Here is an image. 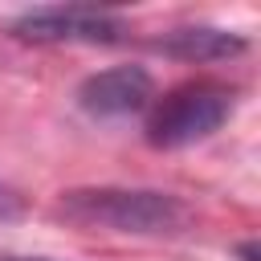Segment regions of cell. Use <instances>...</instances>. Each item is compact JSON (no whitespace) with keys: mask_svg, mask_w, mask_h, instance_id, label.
Masks as SVG:
<instances>
[{"mask_svg":"<svg viewBox=\"0 0 261 261\" xmlns=\"http://www.w3.org/2000/svg\"><path fill=\"white\" fill-rule=\"evenodd\" d=\"M155 102V77L143 65H110L77 86V106L90 118H126Z\"/></svg>","mask_w":261,"mask_h":261,"instance_id":"cell-4","label":"cell"},{"mask_svg":"<svg viewBox=\"0 0 261 261\" xmlns=\"http://www.w3.org/2000/svg\"><path fill=\"white\" fill-rule=\"evenodd\" d=\"M12 33L20 41H37V45H114L126 37L122 16L106 12V8H90V4H57V8H33L24 16H16Z\"/></svg>","mask_w":261,"mask_h":261,"instance_id":"cell-3","label":"cell"},{"mask_svg":"<svg viewBox=\"0 0 261 261\" xmlns=\"http://www.w3.org/2000/svg\"><path fill=\"white\" fill-rule=\"evenodd\" d=\"M241 261H257V245H253V241L241 245Z\"/></svg>","mask_w":261,"mask_h":261,"instance_id":"cell-7","label":"cell"},{"mask_svg":"<svg viewBox=\"0 0 261 261\" xmlns=\"http://www.w3.org/2000/svg\"><path fill=\"white\" fill-rule=\"evenodd\" d=\"M61 216L130 237H171L192 220L179 196L155 188H73L61 196Z\"/></svg>","mask_w":261,"mask_h":261,"instance_id":"cell-1","label":"cell"},{"mask_svg":"<svg viewBox=\"0 0 261 261\" xmlns=\"http://www.w3.org/2000/svg\"><path fill=\"white\" fill-rule=\"evenodd\" d=\"M237 110V90L224 82H188L171 94L159 98V106L147 118V143L175 151V147H192L208 135H216L228 114Z\"/></svg>","mask_w":261,"mask_h":261,"instance_id":"cell-2","label":"cell"},{"mask_svg":"<svg viewBox=\"0 0 261 261\" xmlns=\"http://www.w3.org/2000/svg\"><path fill=\"white\" fill-rule=\"evenodd\" d=\"M4 216H16V196L8 192V188H0V220Z\"/></svg>","mask_w":261,"mask_h":261,"instance_id":"cell-6","label":"cell"},{"mask_svg":"<svg viewBox=\"0 0 261 261\" xmlns=\"http://www.w3.org/2000/svg\"><path fill=\"white\" fill-rule=\"evenodd\" d=\"M159 53L179 57V61H224L249 49V41L232 29H212V24H188V29H171L155 41Z\"/></svg>","mask_w":261,"mask_h":261,"instance_id":"cell-5","label":"cell"},{"mask_svg":"<svg viewBox=\"0 0 261 261\" xmlns=\"http://www.w3.org/2000/svg\"><path fill=\"white\" fill-rule=\"evenodd\" d=\"M0 261H45V257H0Z\"/></svg>","mask_w":261,"mask_h":261,"instance_id":"cell-8","label":"cell"}]
</instances>
